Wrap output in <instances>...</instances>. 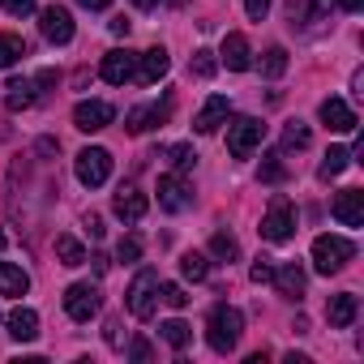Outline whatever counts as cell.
<instances>
[{
    "mask_svg": "<svg viewBox=\"0 0 364 364\" xmlns=\"http://www.w3.org/2000/svg\"><path fill=\"white\" fill-rule=\"evenodd\" d=\"M159 206L167 210V215H180V210H185L189 206V185H185V180H180V176H159Z\"/></svg>",
    "mask_w": 364,
    "mask_h": 364,
    "instance_id": "obj_13",
    "label": "cell"
},
{
    "mask_svg": "<svg viewBox=\"0 0 364 364\" xmlns=\"http://www.w3.org/2000/svg\"><path fill=\"white\" fill-rule=\"evenodd\" d=\"M163 300H167L171 309H185V304H189V296H185V287H176V283H163Z\"/></svg>",
    "mask_w": 364,
    "mask_h": 364,
    "instance_id": "obj_36",
    "label": "cell"
},
{
    "mask_svg": "<svg viewBox=\"0 0 364 364\" xmlns=\"http://www.w3.org/2000/svg\"><path fill=\"white\" fill-rule=\"evenodd\" d=\"M112 116H116V107L103 103V99H82V103L73 107V124H77L82 133H99V129H107Z\"/></svg>",
    "mask_w": 364,
    "mask_h": 364,
    "instance_id": "obj_9",
    "label": "cell"
},
{
    "mask_svg": "<svg viewBox=\"0 0 364 364\" xmlns=\"http://www.w3.org/2000/svg\"><path fill=\"white\" fill-rule=\"evenodd\" d=\"M167 154H171V163H176V171H189V167L198 163V154H193V146H171Z\"/></svg>",
    "mask_w": 364,
    "mask_h": 364,
    "instance_id": "obj_34",
    "label": "cell"
},
{
    "mask_svg": "<svg viewBox=\"0 0 364 364\" xmlns=\"http://www.w3.org/2000/svg\"><path fill=\"white\" fill-rule=\"evenodd\" d=\"M56 257H60V266H82L86 262V249L73 236H56Z\"/></svg>",
    "mask_w": 364,
    "mask_h": 364,
    "instance_id": "obj_26",
    "label": "cell"
},
{
    "mask_svg": "<svg viewBox=\"0 0 364 364\" xmlns=\"http://www.w3.org/2000/svg\"><path fill=\"white\" fill-rule=\"evenodd\" d=\"M133 5H137V9H154V5H159V0H133Z\"/></svg>",
    "mask_w": 364,
    "mask_h": 364,
    "instance_id": "obj_47",
    "label": "cell"
},
{
    "mask_svg": "<svg viewBox=\"0 0 364 364\" xmlns=\"http://www.w3.org/2000/svg\"><path fill=\"white\" fill-rule=\"evenodd\" d=\"M26 287H31V274L22 266L0 262V296H26Z\"/></svg>",
    "mask_w": 364,
    "mask_h": 364,
    "instance_id": "obj_22",
    "label": "cell"
},
{
    "mask_svg": "<svg viewBox=\"0 0 364 364\" xmlns=\"http://www.w3.org/2000/svg\"><path fill=\"white\" fill-rule=\"evenodd\" d=\"M129 355H133V360H150L154 351H150V343H146V338H133V343H129Z\"/></svg>",
    "mask_w": 364,
    "mask_h": 364,
    "instance_id": "obj_40",
    "label": "cell"
},
{
    "mask_svg": "<svg viewBox=\"0 0 364 364\" xmlns=\"http://www.w3.org/2000/svg\"><path fill=\"white\" fill-rule=\"evenodd\" d=\"M245 14H249L253 22H262V18L270 14V0H245Z\"/></svg>",
    "mask_w": 364,
    "mask_h": 364,
    "instance_id": "obj_39",
    "label": "cell"
},
{
    "mask_svg": "<svg viewBox=\"0 0 364 364\" xmlns=\"http://www.w3.org/2000/svg\"><path fill=\"white\" fill-rule=\"evenodd\" d=\"M347 163H351V150H343V146H330V150H326V159H321V167H317V176H321V180H334V176H338Z\"/></svg>",
    "mask_w": 364,
    "mask_h": 364,
    "instance_id": "obj_25",
    "label": "cell"
},
{
    "mask_svg": "<svg viewBox=\"0 0 364 364\" xmlns=\"http://www.w3.org/2000/svg\"><path fill=\"white\" fill-rule=\"evenodd\" d=\"M35 82H39V86H56V73H52V69H43V73H39Z\"/></svg>",
    "mask_w": 364,
    "mask_h": 364,
    "instance_id": "obj_45",
    "label": "cell"
},
{
    "mask_svg": "<svg viewBox=\"0 0 364 364\" xmlns=\"http://www.w3.org/2000/svg\"><path fill=\"white\" fill-rule=\"evenodd\" d=\"M240 334H245V317H240V309H232V304H215V309H210V321H206V343H210L219 355H228V351H236Z\"/></svg>",
    "mask_w": 364,
    "mask_h": 364,
    "instance_id": "obj_1",
    "label": "cell"
},
{
    "mask_svg": "<svg viewBox=\"0 0 364 364\" xmlns=\"http://www.w3.org/2000/svg\"><path fill=\"white\" fill-rule=\"evenodd\" d=\"M338 5H343L347 14H360V5H364V0H338Z\"/></svg>",
    "mask_w": 364,
    "mask_h": 364,
    "instance_id": "obj_46",
    "label": "cell"
},
{
    "mask_svg": "<svg viewBox=\"0 0 364 364\" xmlns=\"http://www.w3.org/2000/svg\"><path fill=\"white\" fill-rule=\"evenodd\" d=\"M317 116H321V120H326V129H334V133H355V124H360V120H355V112H351L343 99H326Z\"/></svg>",
    "mask_w": 364,
    "mask_h": 364,
    "instance_id": "obj_16",
    "label": "cell"
},
{
    "mask_svg": "<svg viewBox=\"0 0 364 364\" xmlns=\"http://www.w3.org/2000/svg\"><path fill=\"white\" fill-rule=\"evenodd\" d=\"M180 274L193 279V283H202V279H210V262L202 253H185V257H180Z\"/></svg>",
    "mask_w": 364,
    "mask_h": 364,
    "instance_id": "obj_27",
    "label": "cell"
},
{
    "mask_svg": "<svg viewBox=\"0 0 364 364\" xmlns=\"http://www.w3.org/2000/svg\"><path fill=\"white\" fill-rule=\"evenodd\" d=\"M270 283L279 287V296H283V300H300V296H304V270H300L296 262L279 266V270L270 274Z\"/></svg>",
    "mask_w": 364,
    "mask_h": 364,
    "instance_id": "obj_18",
    "label": "cell"
},
{
    "mask_svg": "<svg viewBox=\"0 0 364 364\" xmlns=\"http://www.w3.org/2000/svg\"><path fill=\"white\" fill-rule=\"evenodd\" d=\"M116 257H120V262H137V257H141V240H137V236H124V240L116 245Z\"/></svg>",
    "mask_w": 364,
    "mask_h": 364,
    "instance_id": "obj_35",
    "label": "cell"
},
{
    "mask_svg": "<svg viewBox=\"0 0 364 364\" xmlns=\"http://www.w3.org/2000/svg\"><path fill=\"white\" fill-rule=\"evenodd\" d=\"M107 343H112V347H116V343H120V321H116V317H112V321H107Z\"/></svg>",
    "mask_w": 364,
    "mask_h": 364,
    "instance_id": "obj_42",
    "label": "cell"
},
{
    "mask_svg": "<svg viewBox=\"0 0 364 364\" xmlns=\"http://www.w3.org/2000/svg\"><path fill=\"white\" fill-rule=\"evenodd\" d=\"M86 232H90V240H103V219L99 215H86Z\"/></svg>",
    "mask_w": 364,
    "mask_h": 364,
    "instance_id": "obj_41",
    "label": "cell"
},
{
    "mask_svg": "<svg viewBox=\"0 0 364 364\" xmlns=\"http://www.w3.org/2000/svg\"><path fill=\"white\" fill-rule=\"evenodd\" d=\"M99 304H103V296H99L95 283H73V287L65 291V313H69L73 321H90V317L99 313Z\"/></svg>",
    "mask_w": 364,
    "mask_h": 364,
    "instance_id": "obj_8",
    "label": "cell"
},
{
    "mask_svg": "<svg viewBox=\"0 0 364 364\" xmlns=\"http://www.w3.org/2000/svg\"><path fill=\"white\" fill-rule=\"evenodd\" d=\"M351 257H355V245L347 236H317L313 240V266H317V274H338Z\"/></svg>",
    "mask_w": 364,
    "mask_h": 364,
    "instance_id": "obj_2",
    "label": "cell"
},
{
    "mask_svg": "<svg viewBox=\"0 0 364 364\" xmlns=\"http://www.w3.org/2000/svg\"><path fill=\"white\" fill-rule=\"evenodd\" d=\"M0 249H5V232H0Z\"/></svg>",
    "mask_w": 364,
    "mask_h": 364,
    "instance_id": "obj_48",
    "label": "cell"
},
{
    "mask_svg": "<svg viewBox=\"0 0 364 364\" xmlns=\"http://www.w3.org/2000/svg\"><path fill=\"white\" fill-rule=\"evenodd\" d=\"M26 56V39L22 35H0V69H14Z\"/></svg>",
    "mask_w": 364,
    "mask_h": 364,
    "instance_id": "obj_24",
    "label": "cell"
},
{
    "mask_svg": "<svg viewBox=\"0 0 364 364\" xmlns=\"http://www.w3.org/2000/svg\"><path fill=\"white\" fill-rule=\"evenodd\" d=\"M228 112H232V103H228V95H210L206 99V107L198 112V120H193V129L198 133H215L223 120H228Z\"/></svg>",
    "mask_w": 364,
    "mask_h": 364,
    "instance_id": "obj_17",
    "label": "cell"
},
{
    "mask_svg": "<svg viewBox=\"0 0 364 364\" xmlns=\"http://www.w3.org/2000/svg\"><path fill=\"white\" fill-rule=\"evenodd\" d=\"M9 334H14L18 343H31V338L39 334V313H35V309H14V313H9Z\"/></svg>",
    "mask_w": 364,
    "mask_h": 364,
    "instance_id": "obj_21",
    "label": "cell"
},
{
    "mask_svg": "<svg viewBox=\"0 0 364 364\" xmlns=\"http://www.w3.org/2000/svg\"><path fill=\"white\" fill-rule=\"evenodd\" d=\"M39 31L48 43L65 48V43H73V14L65 5H48V9H39Z\"/></svg>",
    "mask_w": 364,
    "mask_h": 364,
    "instance_id": "obj_7",
    "label": "cell"
},
{
    "mask_svg": "<svg viewBox=\"0 0 364 364\" xmlns=\"http://www.w3.org/2000/svg\"><path fill=\"white\" fill-rule=\"evenodd\" d=\"M167 116H171V99H167V103H146V107H133V112L124 116V129H129V133H150V129H159Z\"/></svg>",
    "mask_w": 364,
    "mask_h": 364,
    "instance_id": "obj_11",
    "label": "cell"
},
{
    "mask_svg": "<svg viewBox=\"0 0 364 364\" xmlns=\"http://www.w3.org/2000/svg\"><path fill=\"white\" fill-rule=\"evenodd\" d=\"M210 253H215V257H223V262H232V257L240 253V245H236V236L215 232V236H210Z\"/></svg>",
    "mask_w": 364,
    "mask_h": 364,
    "instance_id": "obj_32",
    "label": "cell"
},
{
    "mask_svg": "<svg viewBox=\"0 0 364 364\" xmlns=\"http://www.w3.org/2000/svg\"><path fill=\"white\" fill-rule=\"evenodd\" d=\"M189 69H193L198 77H215L219 60H215V52H210V48H198V52H193V60H189Z\"/></svg>",
    "mask_w": 364,
    "mask_h": 364,
    "instance_id": "obj_30",
    "label": "cell"
},
{
    "mask_svg": "<svg viewBox=\"0 0 364 364\" xmlns=\"http://www.w3.org/2000/svg\"><path fill=\"white\" fill-rule=\"evenodd\" d=\"M283 73H287V52H283V48H270V52L262 56V77L274 82V77H283Z\"/></svg>",
    "mask_w": 364,
    "mask_h": 364,
    "instance_id": "obj_29",
    "label": "cell"
},
{
    "mask_svg": "<svg viewBox=\"0 0 364 364\" xmlns=\"http://www.w3.org/2000/svg\"><path fill=\"white\" fill-rule=\"evenodd\" d=\"M107 176H112V154L103 146H86L77 154V180L86 189H99V185H107Z\"/></svg>",
    "mask_w": 364,
    "mask_h": 364,
    "instance_id": "obj_5",
    "label": "cell"
},
{
    "mask_svg": "<svg viewBox=\"0 0 364 364\" xmlns=\"http://www.w3.org/2000/svg\"><path fill=\"white\" fill-rule=\"evenodd\" d=\"M154 304H159V274L154 270H141L129 287V313L137 321H150L154 317Z\"/></svg>",
    "mask_w": 364,
    "mask_h": 364,
    "instance_id": "obj_4",
    "label": "cell"
},
{
    "mask_svg": "<svg viewBox=\"0 0 364 364\" xmlns=\"http://www.w3.org/2000/svg\"><path fill=\"white\" fill-rule=\"evenodd\" d=\"M159 330H163V338H167L176 351H180V347H189V338H193V330H189L185 321H176V317H171V321H163Z\"/></svg>",
    "mask_w": 364,
    "mask_h": 364,
    "instance_id": "obj_28",
    "label": "cell"
},
{
    "mask_svg": "<svg viewBox=\"0 0 364 364\" xmlns=\"http://www.w3.org/2000/svg\"><path fill=\"white\" fill-rule=\"evenodd\" d=\"M5 90H9V95H5L9 112H26V107L35 103V86H31V82H22V77H14V82H9Z\"/></svg>",
    "mask_w": 364,
    "mask_h": 364,
    "instance_id": "obj_23",
    "label": "cell"
},
{
    "mask_svg": "<svg viewBox=\"0 0 364 364\" xmlns=\"http://www.w3.org/2000/svg\"><path fill=\"white\" fill-rule=\"evenodd\" d=\"M355 313H360V296H351V291H338V296L326 300V317H330L334 330H347L355 321Z\"/></svg>",
    "mask_w": 364,
    "mask_h": 364,
    "instance_id": "obj_15",
    "label": "cell"
},
{
    "mask_svg": "<svg viewBox=\"0 0 364 364\" xmlns=\"http://www.w3.org/2000/svg\"><path fill=\"white\" fill-rule=\"evenodd\" d=\"M137 60H141V69H137V82H141V86H154V82L167 73V65H171L163 48H150V52H146V56H137Z\"/></svg>",
    "mask_w": 364,
    "mask_h": 364,
    "instance_id": "obj_20",
    "label": "cell"
},
{
    "mask_svg": "<svg viewBox=\"0 0 364 364\" xmlns=\"http://www.w3.org/2000/svg\"><path fill=\"white\" fill-rule=\"evenodd\" d=\"M146 206H150V202H146V193H141L137 185H120V189H116L112 210H116L124 223H141V219H146Z\"/></svg>",
    "mask_w": 364,
    "mask_h": 364,
    "instance_id": "obj_12",
    "label": "cell"
},
{
    "mask_svg": "<svg viewBox=\"0 0 364 364\" xmlns=\"http://www.w3.org/2000/svg\"><path fill=\"white\" fill-rule=\"evenodd\" d=\"M99 73H103V82L124 86V82H133V77H137V56H133L129 48H116V52H107V56H103Z\"/></svg>",
    "mask_w": 364,
    "mask_h": 364,
    "instance_id": "obj_10",
    "label": "cell"
},
{
    "mask_svg": "<svg viewBox=\"0 0 364 364\" xmlns=\"http://www.w3.org/2000/svg\"><path fill=\"white\" fill-rule=\"evenodd\" d=\"M112 35H129V18H112Z\"/></svg>",
    "mask_w": 364,
    "mask_h": 364,
    "instance_id": "obj_43",
    "label": "cell"
},
{
    "mask_svg": "<svg viewBox=\"0 0 364 364\" xmlns=\"http://www.w3.org/2000/svg\"><path fill=\"white\" fill-rule=\"evenodd\" d=\"M291 232H296L291 202H287V198H274V202H270V210H266V219H262V236H266L270 245H287V240H291Z\"/></svg>",
    "mask_w": 364,
    "mask_h": 364,
    "instance_id": "obj_6",
    "label": "cell"
},
{
    "mask_svg": "<svg viewBox=\"0 0 364 364\" xmlns=\"http://www.w3.org/2000/svg\"><path fill=\"white\" fill-rule=\"evenodd\" d=\"M77 5H82V9H107L112 0H77Z\"/></svg>",
    "mask_w": 364,
    "mask_h": 364,
    "instance_id": "obj_44",
    "label": "cell"
},
{
    "mask_svg": "<svg viewBox=\"0 0 364 364\" xmlns=\"http://www.w3.org/2000/svg\"><path fill=\"white\" fill-rule=\"evenodd\" d=\"M262 180H266V185H279V180H287L283 154H266V163H262Z\"/></svg>",
    "mask_w": 364,
    "mask_h": 364,
    "instance_id": "obj_33",
    "label": "cell"
},
{
    "mask_svg": "<svg viewBox=\"0 0 364 364\" xmlns=\"http://www.w3.org/2000/svg\"><path fill=\"white\" fill-rule=\"evenodd\" d=\"M262 137H266V124L262 120H253V116L232 120L228 124V150H232V159H249L262 146Z\"/></svg>",
    "mask_w": 364,
    "mask_h": 364,
    "instance_id": "obj_3",
    "label": "cell"
},
{
    "mask_svg": "<svg viewBox=\"0 0 364 364\" xmlns=\"http://www.w3.org/2000/svg\"><path fill=\"white\" fill-rule=\"evenodd\" d=\"M304 146H309V124L291 120V124L283 129V150H304Z\"/></svg>",
    "mask_w": 364,
    "mask_h": 364,
    "instance_id": "obj_31",
    "label": "cell"
},
{
    "mask_svg": "<svg viewBox=\"0 0 364 364\" xmlns=\"http://www.w3.org/2000/svg\"><path fill=\"white\" fill-rule=\"evenodd\" d=\"M0 9L14 18H26V14H35V0H0Z\"/></svg>",
    "mask_w": 364,
    "mask_h": 364,
    "instance_id": "obj_37",
    "label": "cell"
},
{
    "mask_svg": "<svg viewBox=\"0 0 364 364\" xmlns=\"http://www.w3.org/2000/svg\"><path fill=\"white\" fill-rule=\"evenodd\" d=\"M330 210H334V219H338L343 228H360V223H364V193H360V189H343Z\"/></svg>",
    "mask_w": 364,
    "mask_h": 364,
    "instance_id": "obj_14",
    "label": "cell"
},
{
    "mask_svg": "<svg viewBox=\"0 0 364 364\" xmlns=\"http://www.w3.org/2000/svg\"><path fill=\"white\" fill-rule=\"evenodd\" d=\"M270 274H274L270 257H257V262H253V270H249V279H253V283H270Z\"/></svg>",
    "mask_w": 364,
    "mask_h": 364,
    "instance_id": "obj_38",
    "label": "cell"
},
{
    "mask_svg": "<svg viewBox=\"0 0 364 364\" xmlns=\"http://www.w3.org/2000/svg\"><path fill=\"white\" fill-rule=\"evenodd\" d=\"M223 65H228L232 73H245V69L253 65V52H249V39H245V35H228V39H223Z\"/></svg>",
    "mask_w": 364,
    "mask_h": 364,
    "instance_id": "obj_19",
    "label": "cell"
}]
</instances>
